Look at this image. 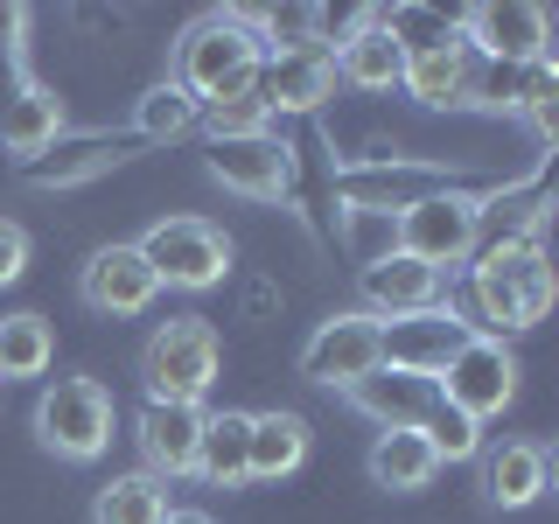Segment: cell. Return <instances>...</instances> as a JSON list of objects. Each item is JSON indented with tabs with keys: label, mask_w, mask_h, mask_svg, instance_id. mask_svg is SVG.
<instances>
[{
	"label": "cell",
	"mask_w": 559,
	"mask_h": 524,
	"mask_svg": "<svg viewBox=\"0 0 559 524\" xmlns=\"http://www.w3.org/2000/svg\"><path fill=\"white\" fill-rule=\"evenodd\" d=\"M112 392L98 378H57L35 398V441L63 462H98L112 448Z\"/></svg>",
	"instance_id": "cell-5"
},
{
	"label": "cell",
	"mask_w": 559,
	"mask_h": 524,
	"mask_svg": "<svg viewBox=\"0 0 559 524\" xmlns=\"http://www.w3.org/2000/svg\"><path fill=\"white\" fill-rule=\"evenodd\" d=\"M197 98L182 92V84H154L147 98H140V112H133V133L147 140V147H162V140H182L189 127H197Z\"/></svg>",
	"instance_id": "cell-29"
},
{
	"label": "cell",
	"mask_w": 559,
	"mask_h": 524,
	"mask_svg": "<svg viewBox=\"0 0 559 524\" xmlns=\"http://www.w3.org/2000/svg\"><path fill=\"white\" fill-rule=\"evenodd\" d=\"M203 127H210V140H231V133H266V105H259L252 92H245V98H224V105H203Z\"/></svg>",
	"instance_id": "cell-32"
},
{
	"label": "cell",
	"mask_w": 559,
	"mask_h": 524,
	"mask_svg": "<svg viewBox=\"0 0 559 524\" xmlns=\"http://www.w3.org/2000/svg\"><path fill=\"white\" fill-rule=\"evenodd\" d=\"M197 441H203V406H162L147 398L140 406V454H147V476H197Z\"/></svg>",
	"instance_id": "cell-18"
},
{
	"label": "cell",
	"mask_w": 559,
	"mask_h": 524,
	"mask_svg": "<svg viewBox=\"0 0 559 524\" xmlns=\"http://www.w3.org/2000/svg\"><path fill=\"white\" fill-rule=\"evenodd\" d=\"M476 245H483V196H468V189H433L413 210H399L392 252H406L433 273H454L462 259H476Z\"/></svg>",
	"instance_id": "cell-4"
},
{
	"label": "cell",
	"mask_w": 559,
	"mask_h": 524,
	"mask_svg": "<svg viewBox=\"0 0 559 524\" xmlns=\"http://www.w3.org/2000/svg\"><path fill=\"white\" fill-rule=\"evenodd\" d=\"M252 413H203V441H197V476L217 489L252 483Z\"/></svg>",
	"instance_id": "cell-22"
},
{
	"label": "cell",
	"mask_w": 559,
	"mask_h": 524,
	"mask_svg": "<svg viewBox=\"0 0 559 524\" xmlns=\"http://www.w3.org/2000/svg\"><path fill=\"white\" fill-rule=\"evenodd\" d=\"M78 294H84L92 314H147L154 294H162V279L140 259V245H98L78 273Z\"/></svg>",
	"instance_id": "cell-13"
},
{
	"label": "cell",
	"mask_w": 559,
	"mask_h": 524,
	"mask_svg": "<svg viewBox=\"0 0 559 524\" xmlns=\"http://www.w3.org/2000/svg\"><path fill=\"white\" fill-rule=\"evenodd\" d=\"M308 462V419L301 413H252V483H280Z\"/></svg>",
	"instance_id": "cell-25"
},
{
	"label": "cell",
	"mask_w": 559,
	"mask_h": 524,
	"mask_svg": "<svg viewBox=\"0 0 559 524\" xmlns=\"http://www.w3.org/2000/svg\"><path fill=\"white\" fill-rule=\"evenodd\" d=\"M162 524H217V517H203V511H168Z\"/></svg>",
	"instance_id": "cell-36"
},
{
	"label": "cell",
	"mask_w": 559,
	"mask_h": 524,
	"mask_svg": "<svg viewBox=\"0 0 559 524\" xmlns=\"http://www.w3.org/2000/svg\"><path fill=\"white\" fill-rule=\"evenodd\" d=\"M252 98L266 112H314V105L336 98V63H329V43L314 49H266L252 78Z\"/></svg>",
	"instance_id": "cell-12"
},
{
	"label": "cell",
	"mask_w": 559,
	"mask_h": 524,
	"mask_svg": "<svg viewBox=\"0 0 559 524\" xmlns=\"http://www.w3.org/2000/svg\"><path fill=\"white\" fill-rule=\"evenodd\" d=\"M22 28H28V8H0V57H22Z\"/></svg>",
	"instance_id": "cell-34"
},
{
	"label": "cell",
	"mask_w": 559,
	"mask_h": 524,
	"mask_svg": "<svg viewBox=\"0 0 559 524\" xmlns=\"http://www.w3.org/2000/svg\"><path fill=\"white\" fill-rule=\"evenodd\" d=\"M210 175H217L231 196L252 203H280L294 189V147L280 133H231V140H210Z\"/></svg>",
	"instance_id": "cell-9"
},
{
	"label": "cell",
	"mask_w": 559,
	"mask_h": 524,
	"mask_svg": "<svg viewBox=\"0 0 559 524\" xmlns=\"http://www.w3.org/2000/svg\"><path fill=\"white\" fill-rule=\"evenodd\" d=\"M259 63H266V49H259V28L245 22V14H203V22L182 28V43H175V78L189 98L203 105H224V98H245L259 78Z\"/></svg>",
	"instance_id": "cell-2"
},
{
	"label": "cell",
	"mask_w": 559,
	"mask_h": 524,
	"mask_svg": "<svg viewBox=\"0 0 559 524\" xmlns=\"http://www.w3.org/2000/svg\"><path fill=\"white\" fill-rule=\"evenodd\" d=\"M468 294H476V314H483V336H511V329H532L538 314L552 308V266H546V245L538 231H518V238H497L476 252L468 266Z\"/></svg>",
	"instance_id": "cell-1"
},
{
	"label": "cell",
	"mask_w": 559,
	"mask_h": 524,
	"mask_svg": "<svg viewBox=\"0 0 559 524\" xmlns=\"http://www.w3.org/2000/svg\"><path fill=\"white\" fill-rule=\"evenodd\" d=\"M483 489L497 511H532L538 497L552 489V454L538 441H503L483 454Z\"/></svg>",
	"instance_id": "cell-19"
},
{
	"label": "cell",
	"mask_w": 559,
	"mask_h": 524,
	"mask_svg": "<svg viewBox=\"0 0 559 524\" xmlns=\"http://www.w3.org/2000/svg\"><path fill=\"white\" fill-rule=\"evenodd\" d=\"M49 357H57V336L43 314H0V378H43Z\"/></svg>",
	"instance_id": "cell-28"
},
{
	"label": "cell",
	"mask_w": 559,
	"mask_h": 524,
	"mask_svg": "<svg viewBox=\"0 0 559 524\" xmlns=\"http://www.w3.org/2000/svg\"><path fill=\"white\" fill-rule=\"evenodd\" d=\"M462 43L476 63H532L552 57V14L532 0H483L462 14Z\"/></svg>",
	"instance_id": "cell-8"
},
{
	"label": "cell",
	"mask_w": 559,
	"mask_h": 524,
	"mask_svg": "<svg viewBox=\"0 0 559 524\" xmlns=\"http://www.w3.org/2000/svg\"><path fill=\"white\" fill-rule=\"evenodd\" d=\"M57 140H63V98L49 92L43 78H28L22 92L0 105V147L22 154V162H35V154H49Z\"/></svg>",
	"instance_id": "cell-21"
},
{
	"label": "cell",
	"mask_w": 559,
	"mask_h": 524,
	"mask_svg": "<svg viewBox=\"0 0 559 524\" xmlns=\"http://www.w3.org/2000/svg\"><path fill=\"white\" fill-rule=\"evenodd\" d=\"M371 371H378V314H364V308L314 322V336L301 343V378L308 384H336V392H349V384L371 378Z\"/></svg>",
	"instance_id": "cell-10"
},
{
	"label": "cell",
	"mask_w": 559,
	"mask_h": 524,
	"mask_svg": "<svg viewBox=\"0 0 559 524\" xmlns=\"http://www.w3.org/2000/svg\"><path fill=\"white\" fill-rule=\"evenodd\" d=\"M224 371V343L217 329H210V314H175L147 336L140 349V384H147V398H162V406H203V392L217 384Z\"/></svg>",
	"instance_id": "cell-3"
},
{
	"label": "cell",
	"mask_w": 559,
	"mask_h": 524,
	"mask_svg": "<svg viewBox=\"0 0 559 524\" xmlns=\"http://www.w3.org/2000/svg\"><path fill=\"white\" fill-rule=\"evenodd\" d=\"M433 189H448V168L433 162H357L336 175V196L349 210H413Z\"/></svg>",
	"instance_id": "cell-15"
},
{
	"label": "cell",
	"mask_w": 559,
	"mask_h": 524,
	"mask_svg": "<svg viewBox=\"0 0 559 524\" xmlns=\"http://www.w3.org/2000/svg\"><path fill=\"white\" fill-rule=\"evenodd\" d=\"M419 433H427V448L441 454V462H476V454H483V427H476L468 413H454L448 398H441L427 419H419Z\"/></svg>",
	"instance_id": "cell-30"
},
{
	"label": "cell",
	"mask_w": 559,
	"mask_h": 524,
	"mask_svg": "<svg viewBox=\"0 0 559 524\" xmlns=\"http://www.w3.org/2000/svg\"><path fill=\"white\" fill-rule=\"evenodd\" d=\"M28 84V70H22V57H0V105H8L14 92Z\"/></svg>",
	"instance_id": "cell-35"
},
{
	"label": "cell",
	"mask_w": 559,
	"mask_h": 524,
	"mask_svg": "<svg viewBox=\"0 0 559 524\" xmlns=\"http://www.w3.org/2000/svg\"><path fill=\"white\" fill-rule=\"evenodd\" d=\"M371 22L392 35L406 57H427V49H448L462 43V14H441V8H419V0H399V8H371Z\"/></svg>",
	"instance_id": "cell-26"
},
{
	"label": "cell",
	"mask_w": 559,
	"mask_h": 524,
	"mask_svg": "<svg viewBox=\"0 0 559 524\" xmlns=\"http://www.w3.org/2000/svg\"><path fill=\"white\" fill-rule=\"evenodd\" d=\"M140 259L154 266L162 287L203 294V287H217V279L231 273V238H224L217 224H203V217H162L147 238H140Z\"/></svg>",
	"instance_id": "cell-6"
},
{
	"label": "cell",
	"mask_w": 559,
	"mask_h": 524,
	"mask_svg": "<svg viewBox=\"0 0 559 524\" xmlns=\"http://www.w3.org/2000/svg\"><path fill=\"white\" fill-rule=\"evenodd\" d=\"M476 336V322H462L448 301L427 314H399V322H378V364L392 371H419V378H441V364Z\"/></svg>",
	"instance_id": "cell-11"
},
{
	"label": "cell",
	"mask_w": 559,
	"mask_h": 524,
	"mask_svg": "<svg viewBox=\"0 0 559 524\" xmlns=\"http://www.w3.org/2000/svg\"><path fill=\"white\" fill-rule=\"evenodd\" d=\"M433 476H441V454L427 448V433L419 427H399V433H378L371 441V483L378 489H427Z\"/></svg>",
	"instance_id": "cell-24"
},
{
	"label": "cell",
	"mask_w": 559,
	"mask_h": 524,
	"mask_svg": "<svg viewBox=\"0 0 559 524\" xmlns=\"http://www.w3.org/2000/svg\"><path fill=\"white\" fill-rule=\"evenodd\" d=\"M329 63H336V84H357V92H399V78H406V49H399L371 14L329 49Z\"/></svg>",
	"instance_id": "cell-20"
},
{
	"label": "cell",
	"mask_w": 559,
	"mask_h": 524,
	"mask_svg": "<svg viewBox=\"0 0 559 524\" xmlns=\"http://www.w3.org/2000/svg\"><path fill=\"white\" fill-rule=\"evenodd\" d=\"M22 273H28V231L14 217H0V287H14Z\"/></svg>",
	"instance_id": "cell-33"
},
{
	"label": "cell",
	"mask_w": 559,
	"mask_h": 524,
	"mask_svg": "<svg viewBox=\"0 0 559 524\" xmlns=\"http://www.w3.org/2000/svg\"><path fill=\"white\" fill-rule=\"evenodd\" d=\"M133 154H147V140H140L133 127L127 133H78L63 147H49V154H35V162H22V175L35 189H70V182H92V175H105V168H119V162H133Z\"/></svg>",
	"instance_id": "cell-16"
},
{
	"label": "cell",
	"mask_w": 559,
	"mask_h": 524,
	"mask_svg": "<svg viewBox=\"0 0 559 524\" xmlns=\"http://www.w3.org/2000/svg\"><path fill=\"white\" fill-rule=\"evenodd\" d=\"M433 384H441V398H448L454 413H468L483 427V419H497L518 398V357H511V343H503V336H483V329H476V336L441 364V378H433Z\"/></svg>",
	"instance_id": "cell-7"
},
{
	"label": "cell",
	"mask_w": 559,
	"mask_h": 524,
	"mask_svg": "<svg viewBox=\"0 0 559 524\" xmlns=\"http://www.w3.org/2000/svg\"><path fill=\"white\" fill-rule=\"evenodd\" d=\"M259 28V49H314L322 43V8H266V14H245Z\"/></svg>",
	"instance_id": "cell-31"
},
{
	"label": "cell",
	"mask_w": 559,
	"mask_h": 524,
	"mask_svg": "<svg viewBox=\"0 0 559 524\" xmlns=\"http://www.w3.org/2000/svg\"><path fill=\"white\" fill-rule=\"evenodd\" d=\"M349 406H357L364 419H378L384 433H399V427H419V419L441 406V384L419 378V371H392V364H378L371 378L349 384Z\"/></svg>",
	"instance_id": "cell-17"
},
{
	"label": "cell",
	"mask_w": 559,
	"mask_h": 524,
	"mask_svg": "<svg viewBox=\"0 0 559 524\" xmlns=\"http://www.w3.org/2000/svg\"><path fill=\"white\" fill-rule=\"evenodd\" d=\"M168 517V483H154L147 468L140 476H112L92 503V524H162Z\"/></svg>",
	"instance_id": "cell-27"
},
{
	"label": "cell",
	"mask_w": 559,
	"mask_h": 524,
	"mask_svg": "<svg viewBox=\"0 0 559 524\" xmlns=\"http://www.w3.org/2000/svg\"><path fill=\"white\" fill-rule=\"evenodd\" d=\"M357 287H364V314H378V322H399V314H427V308H441V301H448V273L419 266V259H406V252L371 259V266L357 273Z\"/></svg>",
	"instance_id": "cell-14"
},
{
	"label": "cell",
	"mask_w": 559,
	"mask_h": 524,
	"mask_svg": "<svg viewBox=\"0 0 559 524\" xmlns=\"http://www.w3.org/2000/svg\"><path fill=\"white\" fill-rule=\"evenodd\" d=\"M468 78H476L468 43H448V49H427V57H406L399 92L419 98V105H433V112H448V105H468Z\"/></svg>",
	"instance_id": "cell-23"
}]
</instances>
